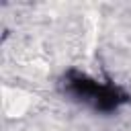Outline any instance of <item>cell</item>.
<instances>
[{
  "label": "cell",
  "instance_id": "cell-1",
  "mask_svg": "<svg viewBox=\"0 0 131 131\" xmlns=\"http://www.w3.org/2000/svg\"><path fill=\"white\" fill-rule=\"evenodd\" d=\"M66 86H68L70 94H74L80 100H86V102L94 104L100 111H113L125 100V94L119 88L98 84V82L88 80L86 76H80V74H70Z\"/></svg>",
  "mask_w": 131,
  "mask_h": 131
}]
</instances>
